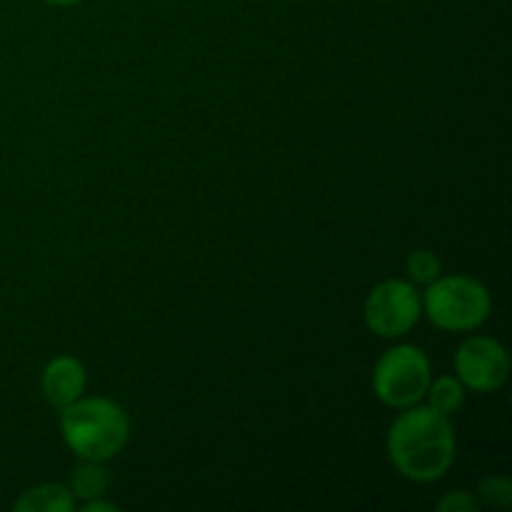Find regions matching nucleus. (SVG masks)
<instances>
[{"label": "nucleus", "mask_w": 512, "mask_h": 512, "mask_svg": "<svg viewBox=\"0 0 512 512\" xmlns=\"http://www.w3.org/2000/svg\"><path fill=\"white\" fill-rule=\"evenodd\" d=\"M423 315L440 330L448 333H473L488 323L493 313V295L470 275H438L425 285Z\"/></svg>", "instance_id": "7ed1b4c3"}, {"label": "nucleus", "mask_w": 512, "mask_h": 512, "mask_svg": "<svg viewBox=\"0 0 512 512\" xmlns=\"http://www.w3.org/2000/svg\"><path fill=\"white\" fill-rule=\"evenodd\" d=\"M43 3L55 5V8H70V5H78L83 3V0H43Z\"/></svg>", "instance_id": "2eb2a0df"}, {"label": "nucleus", "mask_w": 512, "mask_h": 512, "mask_svg": "<svg viewBox=\"0 0 512 512\" xmlns=\"http://www.w3.org/2000/svg\"><path fill=\"white\" fill-rule=\"evenodd\" d=\"M60 435L80 460L105 463L128 445L130 420L115 400L100 395L78 398L60 410Z\"/></svg>", "instance_id": "f03ea898"}, {"label": "nucleus", "mask_w": 512, "mask_h": 512, "mask_svg": "<svg viewBox=\"0 0 512 512\" xmlns=\"http://www.w3.org/2000/svg\"><path fill=\"white\" fill-rule=\"evenodd\" d=\"M83 512H118L120 505L113 503V500H103V498H93V500H85Z\"/></svg>", "instance_id": "4468645a"}, {"label": "nucleus", "mask_w": 512, "mask_h": 512, "mask_svg": "<svg viewBox=\"0 0 512 512\" xmlns=\"http://www.w3.org/2000/svg\"><path fill=\"white\" fill-rule=\"evenodd\" d=\"M465 385L460 383L455 375H438V378L430 380L428 390H425V400L433 410L443 415H455L465 405Z\"/></svg>", "instance_id": "9d476101"}, {"label": "nucleus", "mask_w": 512, "mask_h": 512, "mask_svg": "<svg viewBox=\"0 0 512 512\" xmlns=\"http://www.w3.org/2000/svg\"><path fill=\"white\" fill-rule=\"evenodd\" d=\"M85 383H88L85 365L78 358H73V355H55L53 360H48L43 375H40L43 398L48 400V405L58 410L83 398Z\"/></svg>", "instance_id": "0eeeda50"}, {"label": "nucleus", "mask_w": 512, "mask_h": 512, "mask_svg": "<svg viewBox=\"0 0 512 512\" xmlns=\"http://www.w3.org/2000/svg\"><path fill=\"white\" fill-rule=\"evenodd\" d=\"M393 468L410 483H438L453 468L458 455L450 415L438 413L430 405H410L400 410L385 438Z\"/></svg>", "instance_id": "f257e3e1"}, {"label": "nucleus", "mask_w": 512, "mask_h": 512, "mask_svg": "<svg viewBox=\"0 0 512 512\" xmlns=\"http://www.w3.org/2000/svg\"><path fill=\"white\" fill-rule=\"evenodd\" d=\"M433 380V365L418 345H393L378 358L373 368V393L385 408L405 410L425 400Z\"/></svg>", "instance_id": "20e7f679"}, {"label": "nucleus", "mask_w": 512, "mask_h": 512, "mask_svg": "<svg viewBox=\"0 0 512 512\" xmlns=\"http://www.w3.org/2000/svg\"><path fill=\"white\" fill-rule=\"evenodd\" d=\"M443 265L433 250H413L405 260V273L413 285H430L440 275Z\"/></svg>", "instance_id": "f8f14e48"}, {"label": "nucleus", "mask_w": 512, "mask_h": 512, "mask_svg": "<svg viewBox=\"0 0 512 512\" xmlns=\"http://www.w3.org/2000/svg\"><path fill=\"white\" fill-rule=\"evenodd\" d=\"M455 378L465 385V390L488 395L498 393L510 375V355L500 340L490 335H473L460 348L453 358Z\"/></svg>", "instance_id": "423d86ee"}, {"label": "nucleus", "mask_w": 512, "mask_h": 512, "mask_svg": "<svg viewBox=\"0 0 512 512\" xmlns=\"http://www.w3.org/2000/svg\"><path fill=\"white\" fill-rule=\"evenodd\" d=\"M78 500L73 498L68 485L40 483L23 490L13 503L15 512H73Z\"/></svg>", "instance_id": "6e6552de"}, {"label": "nucleus", "mask_w": 512, "mask_h": 512, "mask_svg": "<svg viewBox=\"0 0 512 512\" xmlns=\"http://www.w3.org/2000/svg\"><path fill=\"white\" fill-rule=\"evenodd\" d=\"M435 510L438 512H475L480 510L478 498L470 490H450L443 498L435 503Z\"/></svg>", "instance_id": "ddd939ff"}, {"label": "nucleus", "mask_w": 512, "mask_h": 512, "mask_svg": "<svg viewBox=\"0 0 512 512\" xmlns=\"http://www.w3.org/2000/svg\"><path fill=\"white\" fill-rule=\"evenodd\" d=\"M478 498L480 508H498V510H508L512 505V483L505 475H485L483 480L478 483Z\"/></svg>", "instance_id": "9b49d317"}, {"label": "nucleus", "mask_w": 512, "mask_h": 512, "mask_svg": "<svg viewBox=\"0 0 512 512\" xmlns=\"http://www.w3.org/2000/svg\"><path fill=\"white\" fill-rule=\"evenodd\" d=\"M110 485L108 470L103 468V463H95V460H83L78 468L70 475V493H73L75 500H93L103 498L105 490Z\"/></svg>", "instance_id": "1a4fd4ad"}, {"label": "nucleus", "mask_w": 512, "mask_h": 512, "mask_svg": "<svg viewBox=\"0 0 512 512\" xmlns=\"http://www.w3.org/2000/svg\"><path fill=\"white\" fill-rule=\"evenodd\" d=\"M423 318V300L410 280L390 278L375 285L363 303V320L378 338H403Z\"/></svg>", "instance_id": "39448f33"}]
</instances>
